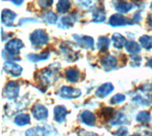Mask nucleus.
<instances>
[{
	"label": "nucleus",
	"mask_w": 152,
	"mask_h": 136,
	"mask_svg": "<svg viewBox=\"0 0 152 136\" xmlns=\"http://www.w3.org/2000/svg\"><path fill=\"white\" fill-rule=\"evenodd\" d=\"M24 48V43L18 38H13L10 40L5 46V53H7V56H3L7 60L12 61H20V57L18 56L20 50Z\"/></svg>",
	"instance_id": "1"
},
{
	"label": "nucleus",
	"mask_w": 152,
	"mask_h": 136,
	"mask_svg": "<svg viewBox=\"0 0 152 136\" xmlns=\"http://www.w3.org/2000/svg\"><path fill=\"white\" fill-rule=\"evenodd\" d=\"M49 35L42 29H37L33 31L30 35V41L35 47L45 46L49 42Z\"/></svg>",
	"instance_id": "2"
},
{
	"label": "nucleus",
	"mask_w": 152,
	"mask_h": 136,
	"mask_svg": "<svg viewBox=\"0 0 152 136\" xmlns=\"http://www.w3.org/2000/svg\"><path fill=\"white\" fill-rule=\"evenodd\" d=\"M108 24L111 27H125L128 25H133L134 22L130 20L129 18L126 17L122 13H115L109 18Z\"/></svg>",
	"instance_id": "3"
},
{
	"label": "nucleus",
	"mask_w": 152,
	"mask_h": 136,
	"mask_svg": "<svg viewBox=\"0 0 152 136\" xmlns=\"http://www.w3.org/2000/svg\"><path fill=\"white\" fill-rule=\"evenodd\" d=\"M112 4L114 6V9H115L118 12L123 13V15L129 12L134 8H136L135 4H133L132 2L124 1V0H113Z\"/></svg>",
	"instance_id": "4"
},
{
	"label": "nucleus",
	"mask_w": 152,
	"mask_h": 136,
	"mask_svg": "<svg viewBox=\"0 0 152 136\" xmlns=\"http://www.w3.org/2000/svg\"><path fill=\"white\" fill-rule=\"evenodd\" d=\"M59 94L61 97L65 98V99H74V98L79 97L82 92L78 88H74L72 87H68V86H64L61 88Z\"/></svg>",
	"instance_id": "5"
},
{
	"label": "nucleus",
	"mask_w": 152,
	"mask_h": 136,
	"mask_svg": "<svg viewBox=\"0 0 152 136\" xmlns=\"http://www.w3.org/2000/svg\"><path fill=\"white\" fill-rule=\"evenodd\" d=\"M78 13L77 12H73L71 13L69 15H66V16H63L60 18L59 23H58V28H61V29H69L73 26L74 23L77 21L78 19Z\"/></svg>",
	"instance_id": "6"
},
{
	"label": "nucleus",
	"mask_w": 152,
	"mask_h": 136,
	"mask_svg": "<svg viewBox=\"0 0 152 136\" xmlns=\"http://www.w3.org/2000/svg\"><path fill=\"white\" fill-rule=\"evenodd\" d=\"M4 96L8 99H14L19 94V85L17 82H10L4 88Z\"/></svg>",
	"instance_id": "7"
},
{
	"label": "nucleus",
	"mask_w": 152,
	"mask_h": 136,
	"mask_svg": "<svg viewBox=\"0 0 152 136\" xmlns=\"http://www.w3.org/2000/svg\"><path fill=\"white\" fill-rule=\"evenodd\" d=\"M4 71L7 73L11 74L13 77H18L21 75L23 72V69L21 66L15 64L14 62H11V61H7L4 63Z\"/></svg>",
	"instance_id": "8"
},
{
	"label": "nucleus",
	"mask_w": 152,
	"mask_h": 136,
	"mask_svg": "<svg viewBox=\"0 0 152 136\" xmlns=\"http://www.w3.org/2000/svg\"><path fill=\"white\" fill-rule=\"evenodd\" d=\"M60 49L62 50V53H63V54L66 56V58L68 59V61L73 62V61H75L78 58V53H76L72 49L71 44L69 43V42H66V43L62 44L60 46Z\"/></svg>",
	"instance_id": "9"
},
{
	"label": "nucleus",
	"mask_w": 152,
	"mask_h": 136,
	"mask_svg": "<svg viewBox=\"0 0 152 136\" xmlns=\"http://www.w3.org/2000/svg\"><path fill=\"white\" fill-rule=\"evenodd\" d=\"M31 112H32L33 117H34L36 120H39V121L46 120L48 118V116H49V110H48V109L40 104H36L33 106Z\"/></svg>",
	"instance_id": "10"
},
{
	"label": "nucleus",
	"mask_w": 152,
	"mask_h": 136,
	"mask_svg": "<svg viewBox=\"0 0 152 136\" xmlns=\"http://www.w3.org/2000/svg\"><path fill=\"white\" fill-rule=\"evenodd\" d=\"M73 37H74L75 41L77 42L79 45H81L86 49L93 50L94 39L92 37L88 36V35H81V34H73Z\"/></svg>",
	"instance_id": "11"
},
{
	"label": "nucleus",
	"mask_w": 152,
	"mask_h": 136,
	"mask_svg": "<svg viewBox=\"0 0 152 136\" xmlns=\"http://www.w3.org/2000/svg\"><path fill=\"white\" fill-rule=\"evenodd\" d=\"M39 77H40V80H41L42 84L49 86L52 82H54L55 79H56L55 69H44V71L40 72Z\"/></svg>",
	"instance_id": "12"
},
{
	"label": "nucleus",
	"mask_w": 152,
	"mask_h": 136,
	"mask_svg": "<svg viewBox=\"0 0 152 136\" xmlns=\"http://www.w3.org/2000/svg\"><path fill=\"white\" fill-rule=\"evenodd\" d=\"M16 13L8 10V9H4L1 13V20H2V24L7 26V27H12L13 25V21L16 18Z\"/></svg>",
	"instance_id": "13"
},
{
	"label": "nucleus",
	"mask_w": 152,
	"mask_h": 136,
	"mask_svg": "<svg viewBox=\"0 0 152 136\" xmlns=\"http://www.w3.org/2000/svg\"><path fill=\"white\" fill-rule=\"evenodd\" d=\"M52 132V130L47 129L46 126H34L26 131V136H48Z\"/></svg>",
	"instance_id": "14"
},
{
	"label": "nucleus",
	"mask_w": 152,
	"mask_h": 136,
	"mask_svg": "<svg viewBox=\"0 0 152 136\" xmlns=\"http://www.w3.org/2000/svg\"><path fill=\"white\" fill-rule=\"evenodd\" d=\"M101 64L103 68L107 71H111L117 67V60L112 55H106L101 59Z\"/></svg>",
	"instance_id": "15"
},
{
	"label": "nucleus",
	"mask_w": 152,
	"mask_h": 136,
	"mask_svg": "<svg viewBox=\"0 0 152 136\" xmlns=\"http://www.w3.org/2000/svg\"><path fill=\"white\" fill-rule=\"evenodd\" d=\"M114 91V86L111 83H104L96 91V95L100 98H104Z\"/></svg>",
	"instance_id": "16"
},
{
	"label": "nucleus",
	"mask_w": 152,
	"mask_h": 136,
	"mask_svg": "<svg viewBox=\"0 0 152 136\" xmlns=\"http://www.w3.org/2000/svg\"><path fill=\"white\" fill-rule=\"evenodd\" d=\"M53 112H54V120L57 123L64 122L66 117V114H68L66 109L64 106H56L53 110Z\"/></svg>",
	"instance_id": "17"
},
{
	"label": "nucleus",
	"mask_w": 152,
	"mask_h": 136,
	"mask_svg": "<svg viewBox=\"0 0 152 136\" xmlns=\"http://www.w3.org/2000/svg\"><path fill=\"white\" fill-rule=\"evenodd\" d=\"M81 120L84 124L87 126H92L95 125V122H96V117L92 113L91 111L89 110H84L82 113H81Z\"/></svg>",
	"instance_id": "18"
},
{
	"label": "nucleus",
	"mask_w": 152,
	"mask_h": 136,
	"mask_svg": "<svg viewBox=\"0 0 152 136\" xmlns=\"http://www.w3.org/2000/svg\"><path fill=\"white\" fill-rule=\"evenodd\" d=\"M112 42H113V47L118 50H121L123 47H126V38L122 34H118V32L112 34Z\"/></svg>",
	"instance_id": "19"
},
{
	"label": "nucleus",
	"mask_w": 152,
	"mask_h": 136,
	"mask_svg": "<svg viewBox=\"0 0 152 136\" xmlns=\"http://www.w3.org/2000/svg\"><path fill=\"white\" fill-rule=\"evenodd\" d=\"M106 20V12L101 8H96L92 11V21L95 23H102Z\"/></svg>",
	"instance_id": "20"
},
{
	"label": "nucleus",
	"mask_w": 152,
	"mask_h": 136,
	"mask_svg": "<svg viewBox=\"0 0 152 136\" xmlns=\"http://www.w3.org/2000/svg\"><path fill=\"white\" fill-rule=\"evenodd\" d=\"M66 77L71 83L77 82L79 80V78H80V72L78 71V69H76V68L68 69L66 71Z\"/></svg>",
	"instance_id": "21"
},
{
	"label": "nucleus",
	"mask_w": 152,
	"mask_h": 136,
	"mask_svg": "<svg viewBox=\"0 0 152 136\" xmlns=\"http://www.w3.org/2000/svg\"><path fill=\"white\" fill-rule=\"evenodd\" d=\"M14 123L19 126H27L31 123V116L26 113H20L14 118Z\"/></svg>",
	"instance_id": "22"
},
{
	"label": "nucleus",
	"mask_w": 152,
	"mask_h": 136,
	"mask_svg": "<svg viewBox=\"0 0 152 136\" xmlns=\"http://www.w3.org/2000/svg\"><path fill=\"white\" fill-rule=\"evenodd\" d=\"M71 3L69 0H59L57 3L56 10L59 13H66L70 10Z\"/></svg>",
	"instance_id": "23"
},
{
	"label": "nucleus",
	"mask_w": 152,
	"mask_h": 136,
	"mask_svg": "<svg viewBox=\"0 0 152 136\" xmlns=\"http://www.w3.org/2000/svg\"><path fill=\"white\" fill-rule=\"evenodd\" d=\"M50 53H30L27 55V58L28 61L31 62H39V61H44L46 59L49 58Z\"/></svg>",
	"instance_id": "24"
},
{
	"label": "nucleus",
	"mask_w": 152,
	"mask_h": 136,
	"mask_svg": "<svg viewBox=\"0 0 152 136\" xmlns=\"http://www.w3.org/2000/svg\"><path fill=\"white\" fill-rule=\"evenodd\" d=\"M126 50L127 53L131 54H138L141 51V47L140 45L135 41H129L126 42Z\"/></svg>",
	"instance_id": "25"
},
{
	"label": "nucleus",
	"mask_w": 152,
	"mask_h": 136,
	"mask_svg": "<svg viewBox=\"0 0 152 136\" xmlns=\"http://www.w3.org/2000/svg\"><path fill=\"white\" fill-rule=\"evenodd\" d=\"M111 126H118V125H122V124H126V116L124 115L122 112H118L115 115H113V117L109 121Z\"/></svg>",
	"instance_id": "26"
},
{
	"label": "nucleus",
	"mask_w": 152,
	"mask_h": 136,
	"mask_svg": "<svg viewBox=\"0 0 152 136\" xmlns=\"http://www.w3.org/2000/svg\"><path fill=\"white\" fill-rule=\"evenodd\" d=\"M109 43H110V41H109V39L107 36H101V37H99V39H98L97 48L99 50L104 53V51H107L108 50Z\"/></svg>",
	"instance_id": "27"
},
{
	"label": "nucleus",
	"mask_w": 152,
	"mask_h": 136,
	"mask_svg": "<svg viewBox=\"0 0 152 136\" xmlns=\"http://www.w3.org/2000/svg\"><path fill=\"white\" fill-rule=\"evenodd\" d=\"M139 42L142 45V48L145 50H151L152 49V36L149 35H142L139 38Z\"/></svg>",
	"instance_id": "28"
},
{
	"label": "nucleus",
	"mask_w": 152,
	"mask_h": 136,
	"mask_svg": "<svg viewBox=\"0 0 152 136\" xmlns=\"http://www.w3.org/2000/svg\"><path fill=\"white\" fill-rule=\"evenodd\" d=\"M74 2L82 9H90L96 4L97 0H74Z\"/></svg>",
	"instance_id": "29"
},
{
	"label": "nucleus",
	"mask_w": 152,
	"mask_h": 136,
	"mask_svg": "<svg viewBox=\"0 0 152 136\" xmlns=\"http://www.w3.org/2000/svg\"><path fill=\"white\" fill-rule=\"evenodd\" d=\"M150 120H151V115L147 111H141L136 116V121L138 123H142V124L148 123Z\"/></svg>",
	"instance_id": "30"
},
{
	"label": "nucleus",
	"mask_w": 152,
	"mask_h": 136,
	"mask_svg": "<svg viewBox=\"0 0 152 136\" xmlns=\"http://www.w3.org/2000/svg\"><path fill=\"white\" fill-rule=\"evenodd\" d=\"M43 19L49 24H55L57 22V15L53 12H47L43 15Z\"/></svg>",
	"instance_id": "31"
},
{
	"label": "nucleus",
	"mask_w": 152,
	"mask_h": 136,
	"mask_svg": "<svg viewBox=\"0 0 152 136\" xmlns=\"http://www.w3.org/2000/svg\"><path fill=\"white\" fill-rule=\"evenodd\" d=\"M126 100V96L122 94V93H117V94L114 95L111 99H110V104H120V103L124 102Z\"/></svg>",
	"instance_id": "32"
},
{
	"label": "nucleus",
	"mask_w": 152,
	"mask_h": 136,
	"mask_svg": "<svg viewBox=\"0 0 152 136\" xmlns=\"http://www.w3.org/2000/svg\"><path fill=\"white\" fill-rule=\"evenodd\" d=\"M134 101H136L137 103H139L141 105H145V106H147L152 103V100H150L149 98H146L145 96H142V95H137L135 98H134Z\"/></svg>",
	"instance_id": "33"
},
{
	"label": "nucleus",
	"mask_w": 152,
	"mask_h": 136,
	"mask_svg": "<svg viewBox=\"0 0 152 136\" xmlns=\"http://www.w3.org/2000/svg\"><path fill=\"white\" fill-rule=\"evenodd\" d=\"M54 0H38V5L43 9L50 8Z\"/></svg>",
	"instance_id": "34"
},
{
	"label": "nucleus",
	"mask_w": 152,
	"mask_h": 136,
	"mask_svg": "<svg viewBox=\"0 0 152 136\" xmlns=\"http://www.w3.org/2000/svg\"><path fill=\"white\" fill-rule=\"evenodd\" d=\"M113 112H114V110L111 109V107H104V109L102 110L101 113L103 116L106 117V118H109V117L113 116Z\"/></svg>",
	"instance_id": "35"
},
{
	"label": "nucleus",
	"mask_w": 152,
	"mask_h": 136,
	"mask_svg": "<svg viewBox=\"0 0 152 136\" xmlns=\"http://www.w3.org/2000/svg\"><path fill=\"white\" fill-rule=\"evenodd\" d=\"M127 134H128V129L125 128V126H122V128H120L115 132L116 136H126Z\"/></svg>",
	"instance_id": "36"
},
{
	"label": "nucleus",
	"mask_w": 152,
	"mask_h": 136,
	"mask_svg": "<svg viewBox=\"0 0 152 136\" xmlns=\"http://www.w3.org/2000/svg\"><path fill=\"white\" fill-rule=\"evenodd\" d=\"M78 136H99V135H97L96 133L90 132V131H87V130L82 129V130L79 131Z\"/></svg>",
	"instance_id": "37"
},
{
	"label": "nucleus",
	"mask_w": 152,
	"mask_h": 136,
	"mask_svg": "<svg viewBox=\"0 0 152 136\" xmlns=\"http://www.w3.org/2000/svg\"><path fill=\"white\" fill-rule=\"evenodd\" d=\"M141 18H142L141 12H138L134 13V15H133V19H132V21L134 22V23H137V22H139V21L141 20Z\"/></svg>",
	"instance_id": "38"
},
{
	"label": "nucleus",
	"mask_w": 152,
	"mask_h": 136,
	"mask_svg": "<svg viewBox=\"0 0 152 136\" xmlns=\"http://www.w3.org/2000/svg\"><path fill=\"white\" fill-rule=\"evenodd\" d=\"M12 2L15 6L20 7V6L22 5V4L24 3V0H12Z\"/></svg>",
	"instance_id": "39"
},
{
	"label": "nucleus",
	"mask_w": 152,
	"mask_h": 136,
	"mask_svg": "<svg viewBox=\"0 0 152 136\" xmlns=\"http://www.w3.org/2000/svg\"><path fill=\"white\" fill-rule=\"evenodd\" d=\"M147 24H148L149 27L152 29V13H150L148 17H147Z\"/></svg>",
	"instance_id": "40"
},
{
	"label": "nucleus",
	"mask_w": 152,
	"mask_h": 136,
	"mask_svg": "<svg viewBox=\"0 0 152 136\" xmlns=\"http://www.w3.org/2000/svg\"><path fill=\"white\" fill-rule=\"evenodd\" d=\"M146 66H147L148 68L152 69V57L148 59V61H147V63H146Z\"/></svg>",
	"instance_id": "41"
},
{
	"label": "nucleus",
	"mask_w": 152,
	"mask_h": 136,
	"mask_svg": "<svg viewBox=\"0 0 152 136\" xmlns=\"http://www.w3.org/2000/svg\"><path fill=\"white\" fill-rule=\"evenodd\" d=\"M131 136H140L139 134H133V135H131Z\"/></svg>",
	"instance_id": "42"
},
{
	"label": "nucleus",
	"mask_w": 152,
	"mask_h": 136,
	"mask_svg": "<svg viewBox=\"0 0 152 136\" xmlns=\"http://www.w3.org/2000/svg\"><path fill=\"white\" fill-rule=\"evenodd\" d=\"M151 8H152V3H151Z\"/></svg>",
	"instance_id": "43"
},
{
	"label": "nucleus",
	"mask_w": 152,
	"mask_h": 136,
	"mask_svg": "<svg viewBox=\"0 0 152 136\" xmlns=\"http://www.w3.org/2000/svg\"><path fill=\"white\" fill-rule=\"evenodd\" d=\"M3 1H5V0H3Z\"/></svg>",
	"instance_id": "44"
}]
</instances>
